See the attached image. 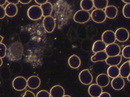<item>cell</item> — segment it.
<instances>
[{
	"instance_id": "obj_1",
	"label": "cell",
	"mask_w": 130,
	"mask_h": 97,
	"mask_svg": "<svg viewBox=\"0 0 130 97\" xmlns=\"http://www.w3.org/2000/svg\"><path fill=\"white\" fill-rule=\"evenodd\" d=\"M23 47L20 43L14 42L8 49L7 56L10 60L16 61L22 58L23 55Z\"/></svg>"
},
{
	"instance_id": "obj_2",
	"label": "cell",
	"mask_w": 130,
	"mask_h": 97,
	"mask_svg": "<svg viewBox=\"0 0 130 97\" xmlns=\"http://www.w3.org/2000/svg\"><path fill=\"white\" fill-rule=\"evenodd\" d=\"M27 16L32 21H37L40 19L43 16L42 10L40 6L39 5H32L27 10Z\"/></svg>"
},
{
	"instance_id": "obj_3",
	"label": "cell",
	"mask_w": 130,
	"mask_h": 97,
	"mask_svg": "<svg viewBox=\"0 0 130 97\" xmlns=\"http://www.w3.org/2000/svg\"><path fill=\"white\" fill-rule=\"evenodd\" d=\"M90 14L89 11L84 10H80L75 12L74 16V20L77 23H85L90 19Z\"/></svg>"
},
{
	"instance_id": "obj_4",
	"label": "cell",
	"mask_w": 130,
	"mask_h": 97,
	"mask_svg": "<svg viewBox=\"0 0 130 97\" xmlns=\"http://www.w3.org/2000/svg\"><path fill=\"white\" fill-rule=\"evenodd\" d=\"M92 21L97 23H102L104 22L106 19L107 17L105 15V11L102 9H97L92 10L91 14H90Z\"/></svg>"
},
{
	"instance_id": "obj_5",
	"label": "cell",
	"mask_w": 130,
	"mask_h": 97,
	"mask_svg": "<svg viewBox=\"0 0 130 97\" xmlns=\"http://www.w3.org/2000/svg\"><path fill=\"white\" fill-rule=\"evenodd\" d=\"M27 86V82L25 78L23 77H17L12 81V87L15 90L22 91Z\"/></svg>"
},
{
	"instance_id": "obj_6",
	"label": "cell",
	"mask_w": 130,
	"mask_h": 97,
	"mask_svg": "<svg viewBox=\"0 0 130 97\" xmlns=\"http://www.w3.org/2000/svg\"><path fill=\"white\" fill-rule=\"evenodd\" d=\"M79 79L83 85H89L93 81V77L89 69H84L80 72L79 75Z\"/></svg>"
},
{
	"instance_id": "obj_7",
	"label": "cell",
	"mask_w": 130,
	"mask_h": 97,
	"mask_svg": "<svg viewBox=\"0 0 130 97\" xmlns=\"http://www.w3.org/2000/svg\"><path fill=\"white\" fill-rule=\"evenodd\" d=\"M55 20L53 17L51 16L44 17L43 19V27L44 30L48 33L53 32L55 29Z\"/></svg>"
},
{
	"instance_id": "obj_8",
	"label": "cell",
	"mask_w": 130,
	"mask_h": 97,
	"mask_svg": "<svg viewBox=\"0 0 130 97\" xmlns=\"http://www.w3.org/2000/svg\"><path fill=\"white\" fill-rule=\"evenodd\" d=\"M116 40L120 42H126L129 39V31L125 28H119L115 31Z\"/></svg>"
},
{
	"instance_id": "obj_9",
	"label": "cell",
	"mask_w": 130,
	"mask_h": 97,
	"mask_svg": "<svg viewBox=\"0 0 130 97\" xmlns=\"http://www.w3.org/2000/svg\"><path fill=\"white\" fill-rule=\"evenodd\" d=\"M105 51L108 56H114L120 55L121 49L118 44L115 43H112L111 44L107 45Z\"/></svg>"
},
{
	"instance_id": "obj_10",
	"label": "cell",
	"mask_w": 130,
	"mask_h": 97,
	"mask_svg": "<svg viewBox=\"0 0 130 97\" xmlns=\"http://www.w3.org/2000/svg\"><path fill=\"white\" fill-rule=\"evenodd\" d=\"M102 41H104L106 45L111 44L112 43H115L116 41L115 34L113 31L111 30H107L102 34Z\"/></svg>"
},
{
	"instance_id": "obj_11",
	"label": "cell",
	"mask_w": 130,
	"mask_h": 97,
	"mask_svg": "<svg viewBox=\"0 0 130 97\" xmlns=\"http://www.w3.org/2000/svg\"><path fill=\"white\" fill-rule=\"evenodd\" d=\"M111 87L115 90L119 91L124 88L125 85V81L124 78L122 77H117L115 78H113V79L111 81Z\"/></svg>"
},
{
	"instance_id": "obj_12",
	"label": "cell",
	"mask_w": 130,
	"mask_h": 97,
	"mask_svg": "<svg viewBox=\"0 0 130 97\" xmlns=\"http://www.w3.org/2000/svg\"><path fill=\"white\" fill-rule=\"evenodd\" d=\"M89 95L92 97H100L102 93V88L97 84H93L89 86L88 90Z\"/></svg>"
},
{
	"instance_id": "obj_13",
	"label": "cell",
	"mask_w": 130,
	"mask_h": 97,
	"mask_svg": "<svg viewBox=\"0 0 130 97\" xmlns=\"http://www.w3.org/2000/svg\"><path fill=\"white\" fill-rule=\"evenodd\" d=\"M27 86L31 89H37L40 85V79L37 76H31L27 80Z\"/></svg>"
},
{
	"instance_id": "obj_14",
	"label": "cell",
	"mask_w": 130,
	"mask_h": 97,
	"mask_svg": "<svg viewBox=\"0 0 130 97\" xmlns=\"http://www.w3.org/2000/svg\"><path fill=\"white\" fill-rule=\"evenodd\" d=\"M110 77L106 74H100L97 77L96 80V84L102 87H107L110 82Z\"/></svg>"
},
{
	"instance_id": "obj_15",
	"label": "cell",
	"mask_w": 130,
	"mask_h": 97,
	"mask_svg": "<svg viewBox=\"0 0 130 97\" xmlns=\"http://www.w3.org/2000/svg\"><path fill=\"white\" fill-rule=\"evenodd\" d=\"M50 96L52 97H63L64 95V89L59 85H56L52 87L50 90Z\"/></svg>"
},
{
	"instance_id": "obj_16",
	"label": "cell",
	"mask_w": 130,
	"mask_h": 97,
	"mask_svg": "<svg viewBox=\"0 0 130 97\" xmlns=\"http://www.w3.org/2000/svg\"><path fill=\"white\" fill-rule=\"evenodd\" d=\"M105 13L106 17L109 19L115 18L118 14V9L114 5H109L105 9Z\"/></svg>"
},
{
	"instance_id": "obj_17",
	"label": "cell",
	"mask_w": 130,
	"mask_h": 97,
	"mask_svg": "<svg viewBox=\"0 0 130 97\" xmlns=\"http://www.w3.org/2000/svg\"><path fill=\"white\" fill-rule=\"evenodd\" d=\"M68 65L72 69H77L81 65V59L77 55H72L68 59Z\"/></svg>"
},
{
	"instance_id": "obj_18",
	"label": "cell",
	"mask_w": 130,
	"mask_h": 97,
	"mask_svg": "<svg viewBox=\"0 0 130 97\" xmlns=\"http://www.w3.org/2000/svg\"><path fill=\"white\" fill-rule=\"evenodd\" d=\"M5 12L6 15L9 17H14L16 16L18 13V7L16 6V5L12 4V3H9L7 5H6L5 8Z\"/></svg>"
},
{
	"instance_id": "obj_19",
	"label": "cell",
	"mask_w": 130,
	"mask_h": 97,
	"mask_svg": "<svg viewBox=\"0 0 130 97\" xmlns=\"http://www.w3.org/2000/svg\"><path fill=\"white\" fill-rule=\"evenodd\" d=\"M122 56L117 55L114 56H108L105 60V63L109 65H118L122 62Z\"/></svg>"
},
{
	"instance_id": "obj_20",
	"label": "cell",
	"mask_w": 130,
	"mask_h": 97,
	"mask_svg": "<svg viewBox=\"0 0 130 97\" xmlns=\"http://www.w3.org/2000/svg\"><path fill=\"white\" fill-rule=\"evenodd\" d=\"M119 69L120 77L124 78H127L130 74V65L129 61L124 62Z\"/></svg>"
},
{
	"instance_id": "obj_21",
	"label": "cell",
	"mask_w": 130,
	"mask_h": 97,
	"mask_svg": "<svg viewBox=\"0 0 130 97\" xmlns=\"http://www.w3.org/2000/svg\"><path fill=\"white\" fill-rule=\"evenodd\" d=\"M108 57L107 53H105V51H103L97 52L94 54V55L91 57V61L92 62H102V61H105L107 58Z\"/></svg>"
},
{
	"instance_id": "obj_22",
	"label": "cell",
	"mask_w": 130,
	"mask_h": 97,
	"mask_svg": "<svg viewBox=\"0 0 130 97\" xmlns=\"http://www.w3.org/2000/svg\"><path fill=\"white\" fill-rule=\"evenodd\" d=\"M40 8L42 10L43 16L44 17L51 16L52 11H53V5H52V3H50V2L44 3V4L40 5Z\"/></svg>"
},
{
	"instance_id": "obj_23",
	"label": "cell",
	"mask_w": 130,
	"mask_h": 97,
	"mask_svg": "<svg viewBox=\"0 0 130 97\" xmlns=\"http://www.w3.org/2000/svg\"><path fill=\"white\" fill-rule=\"evenodd\" d=\"M106 47L107 45L102 40H97L92 45V52L96 53L97 52L103 51L105 50Z\"/></svg>"
},
{
	"instance_id": "obj_24",
	"label": "cell",
	"mask_w": 130,
	"mask_h": 97,
	"mask_svg": "<svg viewBox=\"0 0 130 97\" xmlns=\"http://www.w3.org/2000/svg\"><path fill=\"white\" fill-rule=\"evenodd\" d=\"M107 75L110 78H115L120 75V69L118 65H110L107 69Z\"/></svg>"
},
{
	"instance_id": "obj_25",
	"label": "cell",
	"mask_w": 130,
	"mask_h": 97,
	"mask_svg": "<svg viewBox=\"0 0 130 97\" xmlns=\"http://www.w3.org/2000/svg\"><path fill=\"white\" fill-rule=\"evenodd\" d=\"M80 6L82 10L89 11L94 7L93 0H81Z\"/></svg>"
},
{
	"instance_id": "obj_26",
	"label": "cell",
	"mask_w": 130,
	"mask_h": 97,
	"mask_svg": "<svg viewBox=\"0 0 130 97\" xmlns=\"http://www.w3.org/2000/svg\"><path fill=\"white\" fill-rule=\"evenodd\" d=\"M93 3L96 9L104 10L107 7L108 0H93Z\"/></svg>"
},
{
	"instance_id": "obj_27",
	"label": "cell",
	"mask_w": 130,
	"mask_h": 97,
	"mask_svg": "<svg viewBox=\"0 0 130 97\" xmlns=\"http://www.w3.org/2000/svg\"><path fill=\"white\" fill-rule=\"evenodd\" d=\"M122 13L125 18H130V3L124 5L122 9Z\"/></svg>"
},
{
	"instance_id": "obj_28",
	"label": "cell",
	"mask_w": 130,
	"mask_h": 97,
	"mask_svg": "<svg viewBox=\"0 0 130 97\" xmlns=\"http://www.w3.org/2000/svg\"><path fill=\"white\" fill-rule=\"evenodd\" d=\"M122 56L126 59H130V45L124 47L122 49Z\"/></svg>"
},
{
	"instance_id": "obj_29",
	"label": "cell",
	"mask_w": 130,
	"mask_h": 97,
	"mask_svg": "<svg viewBox=\"0 0 130 97\" xmlns=\"http://www.w3.org/2000/svg\"><path fill=\"white\" fill-rule=\"evenodd\" d=\"M7 48L6 45L3 44V43H0V58H3L5 57L7 55Z\"/></svg>"
},
{
	"instance_id": "obj_30",
	"label": "cell",
	"mask_w": 130,
	"mask_h": 97,
	"mask_svg": "<svg viewBox=\"0 0 130 97\" xmlns=\"http://www.w3.org/2000/svg\"><path fill=\"white\" fill-rule=\"evenodd\" d=\"M37 97H50V93L46 90H41L37 94Z\"/></svg>"
},
{
	"instance_id": "obj_31",
	"label": "cell",
	"mask_w": 130,
	"mask_h": 97,
	"mask_svg": "<svg viewBox=\"0 0 130 97\" xmlns=\"http://www.w3.org/2000/svg\"><path fill=\"white\" fill-rule=\"evenodd\" d=\"M6 16V12H5V9L3 6L0 5V19H3Z\"/></svg>"
},
{
	"instance_id": "obj_32",
	"label": "cell",
	"mask_w": 130,
	"mask_h": 97,
	"mask_svg": "<svg viewBox=\"0 0 130 97\" xmlns=\"http://www.w3.org/2000/svg\"><path fill=\"white\" fill-rule=\"evenodd\" d=\"M23 96L24 97H35V94L32 93V91H26L25 92V93H24V94Z\"/></svg>"
},
{
	"instance_id": "obj_33",
	"label": "cell",
	"mask_w": 130,
	"mask_h": 97,
	"mask_svg": "<svg viewBox=\"0 0 130 97\" xmlns=\"http://www.w3.org/2000/svg\"><path fill=\"white\" fill-rule=\"evenodd\" d=\"M35 2L37 4L41 5L44 4V3H47V2H48V0H35Z\"/></svg>"
},
{
	"instance_id": "obj_34",
	"label": "cell",
	"mask_w": 130,
	"mask_h": 97,
	"mask_svg": "<svg viewBox=\"0 0 130 97\" xmlns=\"http://www.w3.org/2000/svg\"><path fill=\"white\" fill-rule=\"evenodd\" d=\"M111 95L107 92H102L100 97H111Z\"/></svg>"
},
{
	"instance_id": "obj_35",
	"label": "cell",
	"mask_w": 130,
	"mask_h": 97,
	"mask_svg": "<svg viewBox=\"0 0 130 97\" xmlns=\"http://www.w3.org/2000/svg\"><path fill=\"white\" fill-rule=\"evenodd\" d=\"M7 2L9 3H12V4L17 5L19 3V0H7Z\"/></svg>"
},
{
	"instance_id": "obj_36",
	"label": "cell",
	"mask_w": 130,
	"mask_h": 97,
	"mask_svg": "<svg viewBox=\"0 0 130 97\" xmlns=\"http://www.w3.org/2000/svg\"><path fill=\"white\" fill-rule=\"evenodd\" d=\"M31 2V0H19L20 3H21L22 4H24V5L28 4V3H29Z\"/></svg>"
},
{
	"instance_id": "obj_37",
	"label": "cell",
	"mask_w": 130,
	"mask_h": 97,
	"mask_svg": "<svg viewBox=\"0 0 130 97\" xmlns=\"http://www.w3.org/2000/svg\"><path fill=\"white\" fill-rule=\"evenodd\" d=\"M7 2V0H0V5L1 6H3Z\"/></svg>"
},
{
	"instance_id": "obj_38",
	"label": "cell",
	"mask_w": 130,
	"mask_h": 97,
	"mask_svg": "<svg viewBox=\"0 0 130 97\" xmlns=\"http://www.w3.org/2000/svg\"><path fill=\"white\" fill-rule=\"evenodd\" d=\"M122 2H124V3L127 4V3H130V0H122Z\"/></svg>"
},
{
	"instance_id": "obj_39",
	"label": "cell",
	"mask_w": 130,
	"mask_h": 97,
	"mask_svg": "<svg viewBox=\"0 0 130 97\" xmlns=\"http://www.w3.org/2000/svg\"><path fill=\"white\" fill-rule=\"evenodd\" d=\"M3 40V37L2 36L0 35V43H2Z\"/></svg>"
},
{
	"instance_id": "obj_40",
	"label": "cell",
	"mask_w": 130,
	"mask_h": 97,
	"mask_svg": "<svg viewBox=\"0 0 130 97\" xmlns=\"http://www.w3.org/2000/svg\"><path fill=\"white\" fill-rule=\"evenodd\" d=\"M2 64H3V60H2V58H0V67L2 66Z\"/></svg>"
},
{
	"instance_id": "obj_41",
	"label": "cell",
	"mask_w": 130,
	"mask_h": 97,
	"mask_svg": "<svg viewBox=\"0 0 130 97\" xmlns=\"http://www.w3.org/2000/svg\"><path fill=\"white\" fill-rule=\"evenodd\" d=\"M127 80H128L129 82H130V74H129V75L128 77H127Z\"/></svg>"
},
{
	"instance_id": "obj_42",
	"label": "cell",
	"mask_w": 130,
	"mask_h": 97,
	"mask_svg": "<svg viewBox=\"0 0 130 97\" xmlns=\"http://www.w3.org/2000/svg\"><path fill=\"white\" fill-rule=\"evenodd\" d=\"M63 97H70V95H66V94H64V95L63 96Z\"/></svg>"
},
{
	"instance_id": "obj_43",
	"label": "cell",
	"mask_w": 130,
	"mask_h": 97,
	"mask_svg": "<svg viewBox=\"0 0 130 97\" xmlns=\"http://www.w3.org/2000/svg\"><path fill=\"white\" fill-rule=\"evenodd\" d=\"M129 65H130V60H129Z\"/></svg>"
}]
</instances>
